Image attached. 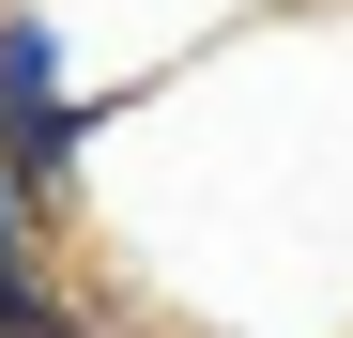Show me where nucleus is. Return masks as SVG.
Segmentation results:
<instances>
[{"instance_id": "nucleus-1", "label": "nucleus", "mask_w": 353, "mask_h": 338, "mask_svg": "<svg viewBox=\"0 0 353 338\" xmlns=\"http://www.w3.org/2000/svg\"><path fill=\"white\" fill-rule=\"evenodd\" d=\"M92 139H108V92L77 77V31L46 16V0H16V16H0V185H16L31 231L77 200V154Z\"/></svg>"}, {"instance_id": "nucleus-2", "label": "nucleus", "mask_w": 353, "mask_h": 338, "mask_svg": "<svg viewBox=\"0 0 353 338\" xmlns=\"http://www.w3.org/2000/svg\"><path fill=\"white\" fill-rule=\"evenodd\" d=\"M46 308H62V277H46V231L16 215V185H0V338H16V323H46Z\"/></svg>"}, {"instance_id": "nucleus-3", "label": "nucleus", "mask_w": 353, "mask_h": 338, "mask_svg": "<svg viewBox=\"0 0 353 338\" xmlns=\"http://www.w3.org/2000/svg\"><path fill=\"white\" fill-rule=\"evenodd\" d=\"M0 16H16V0H0Z\"/></svg>"}]
</instances>
